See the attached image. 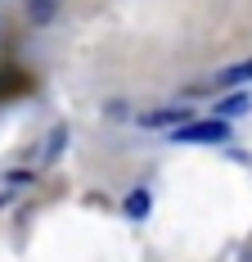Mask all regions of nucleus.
<instances>
[{"mask_svg":"<svg viewBox=\"0 0 252 262\" xmlns=\"http://www.w3.org/2000/svg\"><path fill=\"white\" fill-rule=\"evenodd\" d=\"M59 9H63V0H27V23L50 27L59 18Z\"/></svg>","mask_w":252,"mask_h":262,"instance_id":"obj_2","label":"nucleus"},{"mask_svg":"<svg viewBox=\"0 0 252 262\" xmlns=\"http://www.w3.org/2000/svg\"><path fill=\"white\" fill-rule=\"evenodd\" d=\"M252 95H230L225 104H221V118H239V113H248Z\"/></svg>","mask_w":252,"mask_h":262,"instance_id":"obj_6","label":"nucleus"},{"mask_svg":"<svg viewBox=\"0 0 252 262\" xmlns=\"http://www.w3.org/2000/svg\"><path fill=\"white\" fill-rule=\"evenodd\" d=\"M221 86H243V81H252V59H243V63H234V68H225L221 73Z\"/></svg>","mask_w":252,"mask_h":262,"instance_id":"obj_5","label":"nucleus"},{"mask_svg":"<svg viewBox=\"0 0 252 262\" xmlns=\"http://www.w3.org/2000/svg\"><path fill=\"white\" fill-rule=\"evenodd\" d=\"M63 140H68V131L59 127V131H54V136H50V149H45V163H54V158L63 154Z\"/></svg>","mask_w":252,"mask_h":262,"instance_id":"obj_7","label":"nucleus"},{"mask_svg":"<svg viewBox=\"0 0 252 262\" xmlns=\"http://www.w3.org/2000/svg\"><path fill=\"white\" fill-rule=\"evenodd\" d=\"M144 127H180V122H189V108L180 104V108H153V113H144L140 118Z\"/></svg>","mask_w":252,"mask_h":262,"instance_id":"obj_3","label":"nucleus"},{"mask_svg":"<svg viewBox=\"0 0 252 262\" xmlns=\"http://www.w3.org/2000/svg\"><path fill=\"white\" fill-rule=\"evenodd\" d=\"M176 145H225L230 140V122L225 118H212V122H180L171 131Z\"/></svg>","mask_w":252,"mask_h":262,"instance_id":"obj_1","label":"nucleus"},{"mask_svg":"<svg viewBox=\"0 0 252 262\" xmlns=\"http://www.w3.org/2000/svg\"><path fill=\"white\" fill-rule=\"evenodd\" d=\"M0 204H5V199H0Z\"/></svg>","mask_w":252,"mask_h":262,"instance_id":"obj_8","label":"nucleus"},{"mask_svg":"<svg viewBox=\"0 0 252 262\" xmlns=\"http://www.w3.org/2000/svg\"><path fill=\"white\" fill-rule=\"evenodd\" d=\"M149 208H153V199H149V190H131L126 194V217H149Z\"/></svg>","mask_w":252,"mask_h":262,"instance_id":"obj_4","label":"nucleus"}]
</instances>
